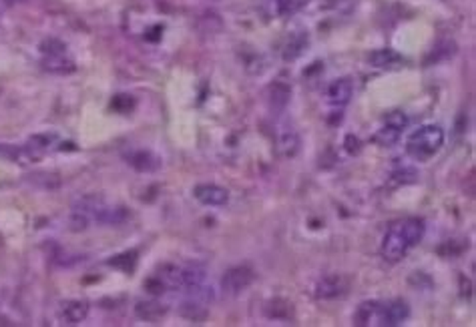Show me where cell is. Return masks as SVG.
<instances>
[{
  "label": "cell",
  "mask_w": 476,
  "mask_h": 327,
  "mask_svg": "<svg viewBox=\"0 0 476 327\" xmlns=\"http://www.w3.org/2000/svg\"><path fill=\"white\" fill-rule=\"evenodd\" d=\"M211 301H213V291L201 283L187 291V299L181 303L179 311L189 321H203L208 317Z\"/></svg>",
  "instance_id": "5b68a950"
},
{
  "label": "cell",
  "mask_w": 476,
  "mask_h": 327,
  "mask_svg": "<svg viewBox=\"0 0 476 327\" xmlns=\"http://www.w3.org/2000/svg\"><path fill=\"white\" fill-rule=\"evenodd\" d=\"M253 279H255V271L249 265L231 267L223 273L221 287L228 295H239L253 283Z\"/></svg>",
  "instance_id": "8992f818"
},
{
  "label": "cell",
  "mask_w": 476,
  "mask_h": 327,
  "mask_svg": "<svg viewBox=\"0 0 476 327\" xmlns=\"http://www.w3.org/2000/svg\"><path fill=\"white\" fill-rule=\"evenodd\" d=\"M354 95V84L350 79H336L326 91V99L333 106H346Z\"/></svg>",
  "instance_id": "8fae6325"
},
{
  "label": "cell",
  "mask_w": 476,
  "mask_h": 327,
  "mask_svg": "<svg viewBox=\"0 0 476 327\" xmlns=\"http://www.w3.org/2000/svg\"><path fill=\"white\" fill-rule=\"evenodd\" d=\"M193 195L195 199L201 205H208V207H223V205L229 201V191L219 187V185L213 183H203L197 185L193 189Z\"/></svg>",
  "instance_id": "9c48e42d"
},
{
  "label": "cell",
  "mask_w": 476,
  "mask_h": 327,
  "mask_svg": "<svg viewBox=\"0 0 476 327\" xmlns=\"http://www.w3.org/2000/svg\"><path fill=\"white\" fill-rule=\"evenodd\" d=\"M410 315V307L404 299H392L388 303H380L378 311V326L396 327L402 326Z\"/></svg>",
  "instance_id": "ba28073f"
},
{
  "label": "cell",
  "mask_w": 476,
  "mask_h": 327,
  "mask_svg": "<svg viewBox=\"0 0 476 327\" xmlns=\"http://www.w3.org/2000/svg\"><path fill=\"white\" fill-rule=\"evenodd\" d=\"M408 124V119L404 113H392L388 115L386 123L380 131H376L374 135V143L380 144V147H392V144L398 143L400 135H402V129H406Z\"/></svg>",
  "instance_id": "52a82bcc"
},
{
  "label": "cell",
  "mask_w": 476,
  "mask_h": 327,
  "mask_svg": "<svg viewBox=\"0 0 476 327\" xmlns=\"http://www.w3.org/2000/svg\"><path fill=\"white\" fill-rule=\"evenodd\" d=\"M306 46H308V37H306L304 32L291 37L290 42H288L286 48H284V59H286V61H295V59L306 50Z\"/></svg>",
  "instance_id": "d6986e66"
},
{
  "label": "cell",
  "mask_w": 476,
  "mask_h": 327,
  "mask_svg": "<svg viewBox=\"0 0 476 327\" xmlns=\"http://www.w3.org/2000/svg\"><path fill=\"white\" fill-rule=\"evenodd\" d=\"M368 61L376 68H396L398 64H402V57L392 50V48H380V50H374L372 55L368 57Z\"/></svg>",
  "instance_id": "e0dca14e"
},
{
  "label": "cell",
  "mask_w": 476,
  "mask_h": 327,
  "mask_svg": "<svg viewBox=\"0 0 476 327\" xmlns=\"http://www.w3.org/2000/svg\"><path fill=\"white\" fill-rule=\"evenodd\" d=\"M426 233V223L420 217H406L394 223L382 239V257L388 261H400L412 247H416Z\"/></svg>",
  "instance_id": "7a4b0ae2"
},
{
  "label": "cell",
  "mask_w": 476,
  "mask_h": 327,
  "mask_svg": "<svg viewBox=\"0 0 476 327\" xmlns=\"http://www.w3.org/2000/svg\"><path fill=\"white\" fill-rule=\"evenodd\" d=\"M135 315L143 321H159L167 315V306L161 303V301H155V299H149V301H139L135 306Z\"/></svg>",
  "instance_id": "5bb4252c"
},
{
  "label": "cell",
  "mask_w": 476,
  "mask_h": 327,
  "mask_svg": "<svg viewBox=\"0 0 476 327\" xmlns=\"http://www.w3.org/2000/svg\"><path fill=\"white\" fill-rule=\"evenodd\" d=\"M378 311H380V303L378 301H364V303H360L358 309H356V313H354V326H378Z\"/></svg>",
  "instance_id": "9a60e30c"
},
{
  "label": "cell",
  "mask_w": 476,
  "mask_h": 327,
  "mask_svg": "<svg viewBox=\"0 0 476 327\" xmlns=\"http://www.w3.org/2000/svg\"><path fill=\"white\" fill-rule=\"evenodd\" d=\"M277 149L284 157H293L300 149V137L298 133L291 129V127H284L280 129V135H277Z\"/></svg>",
  "instance_id": "2e32d148"
},
{
  "label": "cell",
  "mask_w": 476,
  "mask_h": 327,
  "mask_svg": "<svg viewBox=\"0 0 476 327\" xmlns=\"http://www.w3.org/2000/svg\"><path fill=\"white\" fill-rule=\"evenodd\" d=\"M127 161L133 169H137L141 173H151V171H157L161 167V161L157 157H153L151 153H145V151H137V153L129 155Z\"/></svg>",
  "instance_id": "ac0fdd59"
},
{
  "label": "cell",
  "mask_w": 476,
  "mask_h": 327,
  "mask_svg": "<svg viewBox=\"0 0 476 327\" xmlns=\"http://www.w3.org/2000/svg\"><path fill=\"white\" fill-rule=\"evenodd\" d=\"M290 97H291V86H288L286 82H282V81L273 82V84L268 88L269 109H271V111H275V113H282V111L288 106Z\"/></svg>",
  "instance_id": "4fadbf2b"
},
{
  "label": "cell",
  "mask_w": 476,
  "mask_h": 327,
  "mask_svg": "<svg viewBox=\"0 0 476 327\" xmlns=\"http://www.w3.org/2000/svg\"><path fill=\"white\" fill-rule=\"evenodd\" d=\"M344 291H346V281L342 275H326L315 286V295L320 299H336V297L344 295Z\"/></svg>",
  "instance_id": "7c38bea8"
},
{
  "label": "cell",
  "mask_w": 476,
  "mask_h": 327,
  "mask_svg": "<svg viewBox=\"0 0 476 327\" xmlns=\"http://www.w3.org/2000/svg\"><path fill=\"white\" fill-rule=\"evenodd\" d=\"M113 267H119L123 271H133L135 269V263H137V253L135 251H127L123 255H117L109 261Z\"/></svg>",
  "instance_id": "44dd1931"
},
{
  "label": "cell",
  "mask_w": 476,
  "mask_h": 327,
  "mask_svg": "<svg viewBox=\"0 0 476 327\" xmlns=\"http://www.w3.org/2000/svg\"><path fill=\"white\" fill-rule=\"evenodd\" d=\"M6 4H21V2H26V0H4Z\"/></svg>",
  "instance_id": "603a6c76"
},
{
  "label": "cell",
  "mask_w": 476,
  "mask_h": 327,
  "mask_svg": "<svg viewBox=\"0 0 476 327\" xmlns=\"http://www.w3.org/2000/svg\"><path fill=\"white\" fill-rule=\"evenodd\" d=\"M33 183L37 185V183H42V187L44 189H55V187H59V177L57 175H53V173H35L33 177Z\"/></svg>",
  "instance_id": "7402d4cb"
},
{
  "label": "cell",
  "mask_w": 476,
  "mask_h": 327,
  "mask_svg": "<svg viewBox=\"0 0 476 327\" xmlns=\"http://www.w3.org/2000/svg\"><path fill=\"white\" fill-rule=\"evenodd\" d=\"M89 315V303L86 301H81V299H68V301H62L61 309H59V317L66 326H77L86 319Z\"/></svg>",
  "instance_id": "30bf717a"
},
{
  "label": "cell",
  "mask_w": 476,
  "mask_h": 327,
  "mask_svg": "<svg viewBox=\"0 0 476 327\" xmlns=\"http://www.w3.org/2000/svg\"><path fill=\"white\" fill-rule=\"evenodd\" d=\"M444 144V131L438 124H424L416 129L406 141V151L416 161H428Z\"/></svg>",
  "instance_id": "3957f363"
},
{
  "label": "cell",
  "mask_w": 476,
  "mask_h": 327,
  "mask_svg": "<svg viewBox=\"0 0 476 327\" xmlns=\"http://www.w3.org/2000/svg\"><path fill=\"white\" fill-rule=\"evenodd\" d=\"M42 68L55 75H68L75 71V62L66 59V46L57 39L42 42Z\"/></svg>",
  "instance_id": "277c9868"
},
{
  "label": "cell",
  "mask_w": 476,
  "mask_h": 327,
  "mask_svg": "<svg viewBox=\"0 0 476 327\" xmlns=\"http://www.w3.org/2000/svg\"><path fill=\"white\" fill-rule=\"evenodd\" d=\"M266 311H268V317H271V319H290L291 313H293L291 303L286 301V299H273V301H269Z\"/></svg>",
  "instance_id": "ffe728a7"
},
{
  "label": "cell",
  "mask_w": 476,
  "mask_h": 327,
  "mask_svg": "<svg viewBox=\"0 0 476 327\" xmlns=\"http://www.w3.org/2000/svg\"><path fill=\"white\" fill-rule=\"evenodd\" d=\"M205 279V269L197 263H163L145 281V289L153 295L167 291H189L201 286Z\"/></svg>",
  "instance_id": "6da1fadb"
}]
</instances>
